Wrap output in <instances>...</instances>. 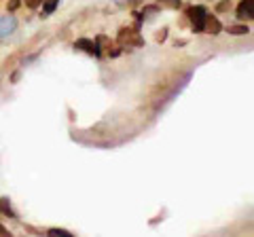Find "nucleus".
Here are the masks:
<instances>
[{
    "label": "nucleus",
    "instance_id": "8",
    "mask_svg": "<svg viewBox=\"0 0 254 237\" xmlns=\"http://www.w3.org/2000/svg\"><path fill=\"white\" fill-rule=\"evenodd\" d=\"M60 4V0H47V2H45V15H51L53 11H55V6H58Z\"/></svg>",
    "mask_w": 254,
    "mask_h": 237
},
{
    "label": "nucleus",
    "instance_id": "9",
    "mask_svg": "<svg viewBox=\"0 0 254 237\" xmlns=\"http://www.w3.org/2000/svg\"><path fill=\"white\" fill-rule=\"evenodd\" d=\"M49 235L51 237H72V233L64 231V229H49Z\"/></svg>",
    "mask_w": 254,
    "mask_h": 237
},
{
    "label": "nucleus",
    "instance_id": "5",
    "mask_svg": "<svg viewBox=\"0 0 254 237\" xmlns=\"http://www.w3.org/2000/svg\"><path fill=\"white\" fill-rule=\"evenodd\" d=\"M76 49H83V51H87L89 55H100V51H98V47H95V43L87 41V38H83V41H76Z\"/></svg>",
    "mask_w": 254,
    "mask_h": 237
},
{
    "label": "nucleus",
    "instance_id": "12",
    "mask_svg": "<svg viewBox=\"0 0 254 237\" xmlns=\"http://www.w3.org/2000/svg\"><path fill=\"white\" fill-rule=\"evenodd\" d=\"M227 9H229V0H225V2L218 4V11H227Z\"/></svg>",
    "mask_w": 254,
    "mask_h": 237
},
{
    "label": "nucleus",
    "instance_id": "10",
    "mask_svg": "<svg viewBox=\"0 0 254 237\" xmlns=\"http://www.w3.org/2000/svg\"><path fill=\"white\" fill-rule=\"evenodd\" d=\"M163 6H170V9H178L180 6V0H159Z\"/></svg>",
    "mask_w": 254,
    "mask_h": 237
},
{
    "label": "nucleus",
    "instance_id": "13",
    "mask_svg": "<svg viewBox=\"0 0 254 237\" xmlns=\"http://www.w3.org/2000/svg\"><path fill=\"white\" fill-rule=\"evenodd\" d=\"M17 6H19V0H13V2L9 4V9L13 11V9H17Z\"/></svg>",
    "mask_w": 254,
    "mask_h": 237
},
{
    "label": "nucleus",
    "instance_id": "15",
    "mask_svg": "<svg viewBox=\"0 0 254 237\" xmlns=\"http://www.w3.org/2000/svg\"><path fill=\"white\" fill-rule=\"evenodd\" d=\"M115 2H119V0H115ZM121 2H125V0H121Z\"/></svg>",
    "mask_w": 254,
    "mask_h": 237
},
{
    "label": "nucleus",
    "instance_id": "11",
    "mask_svg": "<svg viewBox=\"0 0 254 237\" xmlns=\"http://www.w3.org/2000/svg\"><path fill=\"white\" fill-rule=\"evenodd\" d=\"M41 2H43V0H26V4H28V6H32V9H36V6L41 4Z\"/></svg>",
    "mask_w": 254,
    "mask_h": 237
},
{
    "label": "nucleus",
    "instance_id": "2",
    "mask_svg": "<svg viewBox=\"0 0 254 237\" xmlns=\"http://www.w3.org/2000/svg\"><path fill=\"white\" fill-rule=\"evenodd\" d=\"M15 28H17V19H15L13 15H6V17H2V19H0V38H6L9 34H13Z\"/></svg>",
    "mask_w": 254,
    "mask_h": 237
},
{
    "label": "nucleus",
    "instance_id": "14",
    "mask_svg": "<svg viewBox=\"0 0 254 237\" xmlns=\"http://www.w3.org/2000/svg\"><path fill=\"white\" fill-rule=\"evenodd\" d=\"M0 233H2V235H4V233H6V231H4V229H2V227H0Z\"/></svg>",
    "mask_w": 254,
    "mask_h": 237
},
{
    "label": "nucleus",
    "instance_id": "6",
    "mask_svg": "<svg viewBox=\"0 0 254 237\" xmlns=\"http://www.w3.org/2000/svg\"><path fill=\"white\" fill-rule=\"evenodd\" d=\"M0 212H2V214H6V216H15V212L11 210V203H9V199H6V197H2V199H0Z\"/></svg>",
    "mask_w": 254,
    "mask_h": 237
},
{
    "label": "nucleus",
    "instance_id": "3",
    "mask_svg": "<svg viewBox=\"0 0 254 237\" xmlns=\"http://www.w3.org/2000/svg\"><path fill=\"white\" fill-rule=\"evenodd\" d=\"M237 17L240 19H254V0H242L237 6Z\"/></svg>",
    "mask_w": 254,
    "mask_h": 237
},
{
    "label": "nucleus",
    "instance_id": "7",
    "mask_svg": "<svg viewBox=\"0 0 254 237\" xmlns=\"http://www.w3.org/2000/svg\"><path fill=\"white\" fill-rule=\"evenodd\" d=\"M248 32H250L248 26H229V34H233V36H242Z\"/></svg>",
    "mask_w": 254,
    "mask_h": 237
},
{
    "label": "nucleus",
    "instance_id": "4",
    "mask_svg": "<svg viewBox=\"0 0 254 237\" xmlns=\"http://www.w3.org/2000/svg\"><path fill=\"white\" fill-rule=\"evenodd\" d=\"M220 30H222V26H220V21L214 17V15H208V17H205V30L203 32H210V34H220Z\"/></svg>",
    "mask_w": 254,
    "mask_h": 237
},
{
    "label": "nucleus",
    "instance_id": "1",
    "mask_svg": "<svg viewBox=\"0 0 254 237\" xmlns=\"http://www.w3.org/2000/svg\"><path fill=\"white\" fill-rule=\"evenodd\" d=\"M189 17H190V21H193V30H195V32H203L208 11H205L203 6H190V9H189Z\"/></svg>",
    "mask_w": 254,
    "mask_h": 237
}]
</instances>
